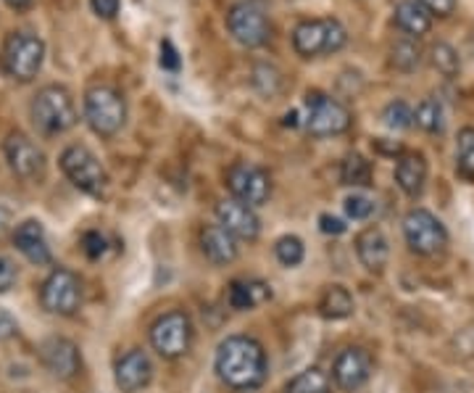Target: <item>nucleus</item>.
Instances as JSON below:
<instances>
[{"mask_svg":"<svg viewBox=\"0 0 474 393\" xmlns=\"http://www.w3.org/2000/svg\"><path fill=\"white\" fill-rule=\"evenodd\" d=\"M214 369L227 388L232 391H253L266 380V351L251 336L224 338L217 349Z\"/></svg>","mask_w":474,"mask_h":393,"instance_id":"nucleus-1","label":"nucleus"},{"mask_svg":"<svg viewBox=\"0 0 474 393\" xmlns=\"http://www.w3.org/2000/svg\"><path fill=\"white\" fill-rule=\"evenodd\" d=\"M29 119L43 135H61L77 124V106L66 87L48 84L43 87L32 103H29Z\"/></svg>","mask_w":474,"mask_h":393,"instance_id":"nucleus-2","label":"nucleus"},{"mask_svg":"<svg viewBox=\"0 0 474 393\" xmlns=\"http://www.w3.org/2000/svg\"><path fill=\"white\" fill-rule=\"evenodd\" d=\"M84 119L95 135L113 138L127 124V101L111 84H95L84 93Z\"/></svg>","mask_w":474,"mask_h":393,"instance_id":"nucleus-3","label":"nucleus"},{"mask_svg":"<svg viewBox=\"0 0 474 393\" xmlns=\"http://www.w3.org/2000/svg\"><path fill=\"white\" fill-rule=\"evenodd\" d=\"M45 61V43L32 32H11L0 48V66L8 77L29 83L40 74Z\"/></svg>","mask_w":474,"mask_h":393,"instance_id":"nucleus-4","label":"nucleus"},{"mask_svg":"<svg viewBox=\"0 0 474 393\" xmlns=\"http://www.w3.org/2000/svg\"><path fill=\"white\" fill-rule=\"evenodd\" d=\"M348 32L337 19H306L293 29V48L304 58L330 56L343 51Z\"/></svg>","mask_w":474,"mask_h":393,"instance_id":"nucleus-5","label":"nucleus"},{"mask_svg":"<svg viewBox=\"0 0 474 393\" xmlns=\"http://www.w3.org/2000/svg\"><path fill=\"white\" fill-rule=\"evenodd\" d=\"M61 169L69 177V182L87 196L101 198L109 188L106 169L98 162V156L84 145H69L61 153Z\"/></svg>","mask_w":474,"mask_h":393,"instance_id":"nucleus-6","label":"nucleus"},{"mask_svg":"<svg viewBox=\"0 0 474 393\" xmlns=\"http://www.w3.org/2000/svg\"><path fill=\"white\" fill-rule=\"evenodd\" d=\"M227 29L229 34L246 45V48H261L272 37V22L266 14V5L261 0H240L227 14Z\"/></svg>","mask_w":474,"mask_h":393,"instance_id":"nucleus-7","label":"nucleus"},{"mask_svg":"<svg viewBox=\"0 0 474 393\" xmlns=\"http://www.w3.org/2000/svg\"><path fill=\"white\" fill-rule=\"evenodd\" d=\"M150 346L164 359H179L193 346V319L188 311H167L150 325Z\"/></svg>","mask_w":474,"mask_h":393,"instance_id":"nucleus-8","label":"nucleus"},{"mask_svg":"<svg viewBox=\"0 0 474 393\" xmlns=\"http://www.w3.org/2000/svg\"><path fill=\"white\" fill-rule=\"evenodd\" d=\"M403 238L409 249L419 256H438L448 246V230L427 209H411L403 217Z\"/></svg>","mask_w":474,"mask_h":393,"instance_id":"nucleus-9","label":"nucleus"},{"mask_svg":"<svg viewBox=\"0 0 474 393\" xmlns=\"http://www.w3.org/2000/svg\"><path fill=\"white\" fill-rule=\"evenodd\" d=\"M306 106H308V116H306V130L314 135V138H333V135H343L348 133L353 116L351 112L324 93L314 90L306 95Z\"/></svg>","mask_w":474,"mask_h":393,"instance_id":"nucleus-10","label":"nucleus"},{"mask_svg":"<svg viewBox=\"0 0 474 393\" xmlns=\"http://www.w3.org/2000/svg\"><path fill=\"white\" fill-rule=\"evenodd\" d=\"M40 304H43V309H48L51 314L72 317L74 311L80 309V304H82L80 278L72 270H66V267L53 270L45 278L43 288H40Z\"/></svg>","mask_w":474,"mask_h":393,"instance_id":"nucleus-11","label":"nucleus"},{"mask_svg":"<svg viewBox=\"0 0 474 393\" xmlns=\"http://www.w3.org/2000/svg\"><path fill=\"white\" fill-rule=\"evenodd\" d=\"M227 188L232 198L248 203V206H264L272 196V180L261 167L251 162H235L227 169Z\"/></svg>","mask_w":474,"mask_h":393,"instance_id":"nucleus-12","label":"nucleus"},{"mask_svg":"<svg viewBox=\"0 0 474 393\" xmlns=\"http://www.w3.org/2000/svg\"><path fill=\"white\" fill-rule=\"evenodd\" d=\"M3 153L11 172L22 180H37L45 172V153L24 133H11L3 142Z\"/></svg>","mask_w":474,"mask_h":393,"instance_id":"nucleus-13","label":"nucleus"},{"mask_svg":"<svg viewBox=\"0 0 474 393\" xmlns=\"http://www.w3.org/2000/svg\"><path fill=\"white\" fill-rule=\"evenodd\" d=\"M372 369H374V362L366 349H359V346L345 349L337 354L335 365H333V383L343 393L359 391L369 383Z\"/></svg>","mask_w":474,"mask_h":393,"instance_id":"nucleus-14","label":"nucleus"},{"mask_svg":"<svg viewBox=\"0 0 474 393\" xmlns=\"http://www.w3.org/2000/svg\"><path fill=\"white\" fill-rule=\"evenodd\" d=\"M40 362L43 367L61 380H69L80 372L82 367V357H80V349L74 340L69 338H45L40 343Z\"/></svg>","mask_w":474,"mask_h":393,"instance_id":"nucleus-15","label":"nucleus"},{"mask_svg":"<svg viewBox=\"0 0 474 393\" xmlns=\"http://www.w3.org/2000/svg\"><path fill=\"white\" fill-rule=\"evenodd\" d=\"M217 220L237 241H256L261 235L258 214L253 211V206L237 201V198H224V201L217 203Z\"/></svg>","mask_w":474,"mask_h":393,"instance_id":"nucleus-16","label":"nucleus"},{"mask_svg":"<svg viewBox=\"0 0 474 393\" xmlns=\"http://www.w3.org/2000/svg\"><path fill=\"white\" fill-rule=\"evenodd\" d=\"M113 380L121 393H138L148 388V383L153 380V365L148 354L142 349H130L127 354H121L113 367Z\"/></svg>","mask_w":474,"mask_h":393,"instance_id":"nucleus-17","label":"nucleus"},{"mask_svg":"<svg viewBox=\"0 0 474 393\" xmlns=\"http://www.w3.org/2000/svg\"><path fill=\"white\" fill-rule=\"evenodd\" d=\"M14 246L19 249V253L43 267V264H51L53 261V253H51V246H48V235H45V227L40 225L37 220H27L22 225L16 227L14 232Z\"/></svg>","mask_w":474,"mask_h":393,"instance_id":"nucleus-18","label":"nucleus"},{"mask_svg":"<svg viewBox=\"0 0 474 393\" xmlns=\"http://www.w3.org/2000/svg\"><path fill=\"white\" fill-rule=\"evenodd\" d=\"M395 182L409 198H421L427 188V159L419 151H403L395 162Z\"/></svg>","mask_w":474,"mask_h":393,"instance_id":"nucleus-19","label":"nucleus"},{"mask_svg":"<svg viewBox=\"0 0 474 393\" xmlns=\"http://www.w3.org/2000/svg\"><path fill=\"white\" fill-rule=\"evenodd\" d=\"M356 256L369 272H382L391 259V243L380 227H366L356 235Z\"/></svg>","mask_w":474,"mask_h":393,"instance_id":"nucleus-20","label":"nucleus"},{"mask_svg":"<svg viewBox=\"0 0 474 393\" xmlns=\"http://www.w3.org/2000/svg\"><path fill=\"white\" fill-rule=\"evenodd\" d=\"M200 249L206 253V259L217 267H227L237 259V238L232 232H227L222 225L203 227L200 232Z\"/></svg>","mask_w":474,"mask_h":393,"instance_id":"nucleus-21","label":"nucleus"},{"mask_svg":"<svg viewBox=\"0 0 474 393\" xmlns=\"http://www.w3.org/2000/svg\"><path fill=\"white\" fill-rule=\"evenodd\" d=\"M269 299H272V288L261 280H232L227 290L229 307L237 311H251Z\"/></svg>","mask_w":474,"mask_h":393,"instance_id":"nucleus-22","label":"nucleus"},{"mask_svg":"<svg viewBox=\"0 0 474 393\" xmlns=\"http://www.w3.org/2000/svg\"><path fill=\"white\" fill-rule=\"evenodd\" d=\"M395 25L409 37L419 40L432 29V14L419 0H401L395 5Z\"/></svg>","mask_w":474,"mask_h":393,"instance_id":"nucleus-23","label":"nucleus"},{"mask_svg":"<svg viewBox=\"0 0 474 393\" xmlns=\"http://www.w3.org/2000/svg\"><path fill=\"white\" fill-rule=\"evenodd\" d=\"M356 309V301L345 285H327L319 299V314L324 319H348Z\"/></svg>","mask_w":474,"mask_h":393,"instance_id":"nucleus-24","label":"nucleus"},{"mask_svg":"<svg viewBox=\"0 0 474 393\" xmlns=\"http://www.w3.org/2000/svg\"><path fill=\"white\" fill-rule=\"evenodd\" d=\"M285 393H333V378L319 367H308L285 386Z\"/></svg>","mask_w":474,"mask_h":393,"instance_id":"nucleus-25","label":"nucleus"},{"mask_svg":"<svg viewBox=\"0 0 474 393\" xmlns=\"http://www.w3.org/2000/svg\"><path fill=\"white\" fill-rule=\"evenodd\" d=\"M391 64L398 72H403V74H411L414 69H419V64H421V48H419L417 40L406 34L398 43H392Z\"/></svg>","mask_w":474,"mask_h":393,"instance_id":"nucleus-26","label":"nucleus"},{"mask_svg":"<svg viewBox=\"0 0 474 393\" xmlns=\"http://www.w3.org/2000/svg\"><path fill=\"white\" fill-rule=\"evenodd\" d=\"M414 124L419 130L430 133V135H440L446 130V113H443V106L440 101L435 98H424L414 112Z\"/></svg>","mask_w":474,"mask_h":393,"instance_id":"nucleus-27","label":"nucleus"},{"mask_svg":"<svg viewBox=\"0 0 474 393\" xmlns=\"http://www.w3.org/2000/svg\"><path fill=\"white\" fill-rule=\"evenodd\" d=\"M340 180L343 185H351V188H366L372 185V164L362 153H348L340 164Z\"/></svg>","mask_w":474,"mask_h":393,"instance_id":"nucleus-28","label":"nucleus"},{"mask_svg":"<svg viewBox=\"0 0 474 393\" xmlns=\"http://www.w3.org/2000/svg\"><path fill=\"white\" fill-rule=\"evenodd\" d=\"M456 172L474 180V127H464L456 138Z\"/></svg>","mask_w":474,"mask_h":393,"instance_id":"nucleus-29","label":"nucleus"},{"mask_svg":"<svg viewBox=\"0 0 474 393\" xmlns=\"http://www.w3.org/2000/svg\"><path fill=\"white\" fill-rule=\"evenodd\" d=\"M432 64H435V69L448 77V80H453L459 72H461V58H459V51L453 48V45H448V43H435L432 45Z\"/></svg>","mask_w":474,"mask_h":393,"instance_id":"nucleus-30","label":"nucleus"},{"mask_svg":"<svg viewBox=\"0 0 474 393\" xmlns=\"http://www.w3.org/2000/svg\"><path fill=\"white\" fill-rule=\"evenodd\" d=\"M275 253L282 267H298L306 256V246L298 235H282L275 243Z\"/></svg>","mask_w":474,"mask_h":393,"instance_id":"nucleus-31","label":"nucleus"},{"mask_svg":"<svg viewBox=\"0 0 474 393\" xmlns=\"http://www.w3.org/2000/svg\"><path fill=\"white\" fill-rule=\"evenodd\" d=\"M382 119L391 130H409L414 124V112L406 101H391L382 112Z\"/></svg>","mask_w":474,"mask_h":393,"instance_id":"nucleus-32","label":"nucleus"},{"mask_svg":"<svg viewBox=\"0 0 474 393\" xmlns=\"http://www.w3.org/2000/svg\"><path fill=\"white\" fill-rule=\"evenodd\" d=\"M343 206H345V214H348L351 220H369L372 211H374V203L366 196H348Z\"/></svg>","mask_w":474,"mask_h":393,"instance_id":"nucleus-33","label":"nucleus"},{"mask_svg":"<svg viewBox=\"0 0 474 393\" xmlns=\"http://www.w3.org/2000/svg\"><path fill=\"white\" fill-rule=\"evenodd\" d=\"M109 249V243H106V238L98 232V230H90V232H84L82 235V251L87 259H101L103 253Z\"/></svg>","mask_w":474,"mask_h":393,"instance_id":"nucleus-34","label":"nucleus"},{"mask_svg":"<svg viewBox=\"0 0 474 393\" xmlns=\"http://www.w3.org/2000/svg\"><path fill=\"white\" fill-rule=\"evenodd\" d=\"M16 278H19V272H16L14 261H11V259H5V256H0V293L11 290V288H14V282H16Z\"/></svg>","mask_w":474,"mask_h":393,"instance_id":"nucleus-35","label":"nucleus"},{"mask_svg":"<svg viewBox=\"0 0 474 393\" xmlns=\"http://www.w3.org/2000/svg\"><path fill=\"white\" fill-rule=\"evenodd\" d=\"M161 66H164L167 72H179V66H182V58H179V54H177V48H174L171 40H164V43H161Z\"/></svg>","mask_w":474,"mask_h":393,"instance_id":"nucleus-36","label":"nucleus"},{"mask_svg":"<svg viewBox=\"0 0 474 393\" xmlns=\"http://www.w3.org/2000/svg\"><path fill=\"white\" fill-rule=\"evenodd\" d=\"M419 3L438 19H446L456 11V0H419Z\"/></svg>","mask_w":474,"mask_h":393,"instance_id":"nucleus-37","label":"nucleus"},{"mask_svg":"<svg viewBox=\"0 0 474 393\" xmlns=\"http://www.w3.org/2000/svg\"><path fill=\"white\" fill-rule=\"evenodd\" d=\"M90 5L101 19H113L121 8V0H90Z\"/></svg>","mask_w":474,"mask_h":393,"instance_id":"nucleus-38","label":"nucleus"},{"mask_svg":"<svg viewBox=\"0 0 474 393\" xmlns=\"http://www.w3.org/2000/svg\"><path fill=\"white\" fill-rule=\"evenodd\" d=\"M319 230L327 232V235H343V232L348 230V225H345L343 220L333 217V214H322V217H319Z\"/></svg>","mask_w":474,"mask_h":393,"instance_id":"nucleus-39","label":"nucleus"},{"mask_svg":"<svg viewBox=\"0 0 474 393\" xmlns=\"http://www.w3.org/2000/svg\"><path fill=\"white\" fill-rule=\"evenodd\" d=\"M19 333V325H16V319L8 314V311L0 307V340H5V338L16 336Z\"/></svg>","mask_w":474,"mask_h":393,"instance_id":"nucleus-40","label":"nucleus"},{"mask_svg":"<svg viewBox=\"0 0 474 393\" xmlns=\"http://www.w3.org/2000/svg\"><path fill=\"white\" fill-rule=\"evenodd\" d=\"M11 217H14V214H11V209L0 203V238L8 232V227H11Z\"/></svg>","mask_w":474,"mask_h":393,"instance_id":"nucleus-41","label":"nucleus"},{"mask_svg":"<svg viewBox=\"0 0 474 393\" xmlns=\"http://www.w3.org/2000/svg\"><path fill=\"white\" fill-rule=\"evenodd\" d=\"M5 3H8L11 8H16V11H22V8H27V5H29V3H32V0H5Z\"/></svg>","mask_w":474,"mask_h":393,"instance_id":"nucleus-42","label":"nucleus"}]
</instances>
